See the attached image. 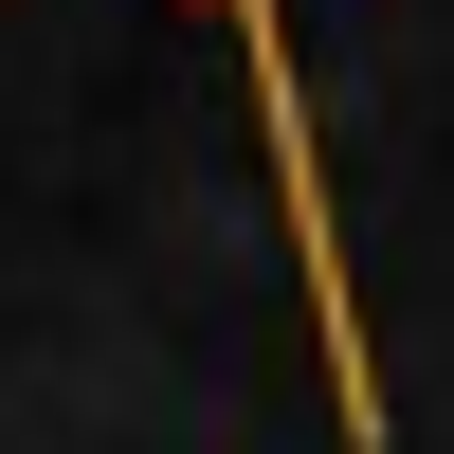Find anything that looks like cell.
<instances>
[{"mask_svg":"<svg viewBox=\"0 0 454 454\" xmlns=\"http://www.w3.org/2000/svg\"><path fill=\"white\" fill-rule=\"evenodd\" d=\"M218 19H237L254 128H273V200H291V273H309V327H327V400H346V436L382 454V364H364V291H346V218H327V145H309V55H291V0H218Z\"/></svg>","mask_w":454,"mask_h":454,"instance_id":"1","label":"cell"}]
</instances>
